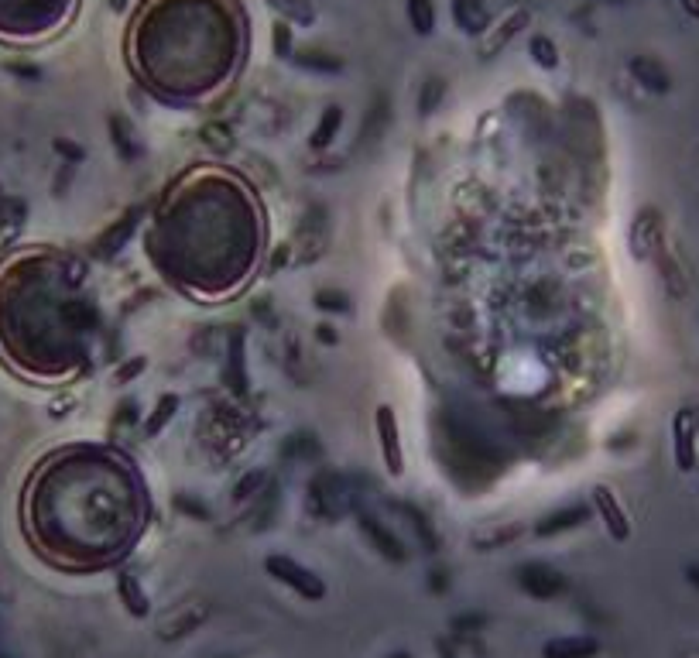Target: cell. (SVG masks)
<instances>
[{"label":"cell","mask_w":699,"mask_h":658,"mask_svg":"<svg viewBox=\"0 0 699 658\" xmlns=\"http://www.w3.org/2000/svg\"><path fill=\"white\" fill-rule=\"evenodd\" d=\"M264 573H268L271 580H278L281 587L299 593L302 600H323L326 597L323 576H316L309 566L295 563L292 556H268V559H264Z\"/></svg>","instance_id":"1"},{"label":"cell","mask_w":699,"mask_h":658,"mask_svg":"<svg viewBox=\"0 0 699 658\" xmlns=\"http://www.w3.org/2000/svg\"><path fill=\"white\" fill-rule=\"evenodd\" d=\"M518 587L535 600H552L559 593H566V576L559 569H552L549 563H525L518 566Z\"/></svg>","instance_id":"2"},{"label":"cell","mask_w":699,"mask_h":658,"mask_svg":"<svg viewBox=\"0 0 699 658\" xmlns=\"http://www.w3.org/2000/svg\"><path fill=\"white\" fill-rule=\"evenodd\" d=\"M374 425H377V439H381V453H384V463H388V473L391 477H401V473H405V453H401L395 408L377 405Z\"/></svg>","instance_id":"3"},{"label":"cell","mask_w":699,"mask_h":658,"mask_svg":"<svg viewBox=\"0 0 699 658\" xmlns=\"http://www.w3.org/2000/svg\"><path fill=\"white\" fill-rule=\"evenodd\" d=\"M357 525H360V532H364V539L371 542L384 559H391V563H405V559H408V549L401 545V539H398L395 532H391L388 525H384V521H377L374 515L360 511Z\"/></svg>","instance_id":"4"},{"label":"cell","mask_w":699,"mask_h":658,"mask_svg":"<svg viewBox=\"0 0 699 658\" xmlns=\"http://www.w3.org/2000/svg\"><path fill=\"white\" fill-rule=\"evenodd\" d=\"M593 508H597L600 521L607 525L610 539H614V542H624V539H628V535H631V521H628V515H624V508H621V501H617V494L610 491L607 484H597V487H593Z\"/></svg>","instance_id":"5"},{"label":"cell","mask_w":699,"mask_h":658,"mask_svg":"<svg viewBox=\"0 0 699 658\" xmlns=\"http://www.w3.org/2000/svg\"><path fill=\"white\" fill-rule=\"evenodd\" d=\"M672 439H676V463L679 470H696V419L693 408H682L672 422Z\"/></svg>","instance_id":"6"},{"label":"cell","mask_w":699,"mask_h":658,"mask_svg":"<svg viewBox=\"0 0 699 658\" xmlns=\"http://www.w3.org/2000/svg\"><path fill=\"white\" fill-rule=\"evenodd\" d=\"M628 72L652 93H669L672 90V72L665 69L655 55H631Z\"/></svg>","instance_id":"7"},{"label":"cell","mask_w":699,"mask_h":658,"mask_svg":"<svg viewBox=\"0 0 699 658\" xmlns=\"http://www.w3.org/2000/svg\"><path fill=\"white\" fill-rule=\"evenodd\" d=\"M453 21L463 35H487L490 31V7L487 0H453Z\"/></svg>","instance_id":"8"},{"label":"cell","mask_w":699,"mask_h":658,"mask_svg":"<svg viewBox=\"0 0 699 658\" xmlns=\"http://www.w3.org/2000/svg\"><path fill=\"white\" fill-rule=\"evenodd\" d=\"M138 210H131V213H124L120 220L114 223V227L107 230L100 240H96V247H93V254L96 258H103V261H110V258H117L120 251H124V244L134 237V230H138Z\"/></svg>","instance_id":"9"},{"label":"cell","mask_w":699,"mask_h":658,"mask_svg":"<svg viewBox=\"0 0 699 658\" xmlns=\"http://www.w3.org/2000/svg\"><path fill=\"white\" fill-rule=\"evenodd\" d=\"M528 21H532V11H528V7H514L511 14H504V21L497 24V28L487 31V42H484L487 59H490V55H497V52H504L511 38L518 35L521 28H528Z\"/></svg>","instance_id":"10"},{"label":"cell","mask_w":699,"mask_h":658,"mask_svg":"<svg viewBox=\"0 0 699 658\" xmlns=\"http://www.w3.org/2000/svg\"><path fill=\"white\" fill-rule=\"evenodd\" d=\"M600 641L586 635H569V638H552L542 645V658H597Z\"/></svg>","instance_id":"11"},{"label":"cell","mask_w":699,"mask_h":658,"mask_svg":"<svg viewBox=\"0 0 699 658\" xmlns=\"http://www.w3.org/2000/svg\"><path fill=\"white\" fill-rule=\"evenodd\" d=\"M288 62H295V66L305 72H316V76H340V72L347 69V62H343L340 55L319 52V48H302V52H295Z\"/></svg>","instance_id":"12"},{"label":"cell","mask_w":699,"mask_h":658,"mask_svg":"<svg viewBox=\"0 0 699 658\" xmlns=\"http://www.w3.org/2000/svg\"><path fill=\"white\" fill-rule=\"evenodd\" d=\"M586 515L590 511L583 508V504H573V508H562V511H552L549 518H542L535 525V535H542V539H552V535H559V532H569V528H580Z\"/></svg>","instance_id":"13"},{"label":"cell","mask_w":699,"mask_h":658,"mask_svg":"<svg viewBox=\"0 0 699 658\" xmlns=\"http://www.w3.org/2000/svg\"><path fill=\"white\" fill-rule=\"evenodd\" d=\"M117 593H120L124 607H127V611H131L134 617H148V614H151V600H148V593H144L141 580H138L134 573H120V576H117Z\"/></svg>","instance_id":"14"},{"label":"cell","mask_w":699,"mask_h":658,"mask_svg":"<svg viewBox=\"0 0 699 658\" xmlns=\"http://www.w3.org/2000/svg\"><path fill=\"white\" fill-rule=\"evenodd\" d=\"M110 134H114V148L124 162H134L141 155V144H138V134H134L131 120H124L120 114H110Z\"/></svg>","instance_id":"15"},{"label":"cell","mask_w":699,"mask_h":658,"mask_svg":"<svg viewBox=\"0 0 699 658\" xmlns=\"http://www.w3.org/2000/svg\"><path fill=\"white\" fill-rule=\"evenodd\" d=\"M405 14L419 38H429L436 31V4L432 0H405Z\"/></svg>","instance_id":"16"},{"label":"cell","mask_w":699,"mask_h":658,"mask_svg":"<svg viewBox=\"0 0 699 658\" xmlns=\"http://www.w3.org/2000/svg\"><path fill=\"white\" fill-rule=\"evenodd\" d=\"M340 127H343V107H326L323 110V117H319V124H316V131H312V148H329V144L336 141V134H340Z\"/></svg>","instance_id":"17"},{"label":"cell","mask_w":699,"mask_h":658,"mask_svg":"<svg viewBox=\"0 0 699 658\" xmlns=\"http://www.w3.org/2000/svg\"><path fill=\"white\" fill-rule=\"evenodd\" d=\"M175 412H179V395H162L158 408L148 415V422H144V436H148V439L162 436V432L168 429V422L175 419Z\"/></svg>","instance_id":"18"},{"label":"cell","mask_w":699,"mask_h":658,"mask_svg":"<svg viewBox=\"0 0 699 658\" xmlns=\"http://www.w3.org/2000/svg\"><path fill=\"white\" fill-rule=\"evenodd\" d=\"M227 381L233 391L244 395L247 391V374H244V333L230 336V367H227Z\"/></svg>","instance_id":"19"},{"label":"cell","mask_w":699,"mask_h":658,"mask_svg":"<svg viewBox=\"0 0 699 658\" xmlns=\"http://www.w3.org/2000/svg\"><path fill=\"white\" fill-rule=\"evenodd\" d=\"M275 7L281 11V21L295 24V28H309L316 21V7L309 0H275Z\"/></svg>","instance_id":"20"},{"label":"cell","mask_w":699,"mask_h":658,"mask_svg":"<svg viewBox=\"0 0 699 658\" xmlns=\"http://www.w3.org/2000/svg\"><path fill=\"white\" fill-rule=\"evenodd\" d=\"M443 100H446V79H439V76L425 79V83H422V93H419V114H422V117L436 114V110L443 107Z\"/></svg>","instance_id":"21"},{"label":"cell","mask_w":699,"mask_h":658,"mask_svg":"<svg viewBox=\"0 0 699 658\" xmlns=\"http://www.w3.org/2000/svg\"><path fill=\"white\" fill-rule=\"evenodd\" d=\"M398 511L405 515L408 521H412V528H415V535H419V542L425 545V549H436L439 539H436V532H432V521L422 515L415 504H398Z\"/></svg>","instance_id":"22"},{"label":"cell","mask_w":699,"mask_h":658,"mask_svg":"<svg viewBox=\"0 0 699 658\" xmlns=\"http://www.w3.org/2000/svg\"><path fill=\"white\" fill-rule=\"evenodd\" d=\"M528 52H532L535 66H542V69H556L559 66V48L549 35H535L532 42H528Z\"/></svg>","instance_id":"23"},{"label":"cell","mask_w":699,"mask_h":658,"mask_svg":"<svg viewBox=\"0 0 699 658\" xmlns=\"http://www.w3.org/2000/svg\"><path fill=\"white\" fill-rule=\"evenodd\" d=\"M268 484V473L264 470H247L244 477L233 484V501H247V497H254V494H264L261 487Z\"/></svg>","instance_id":"24"},{"label":"cell","mask_w":699,"mask_h":658,"mask_svg":"<svg viewBox=\"0 0 699 658\" xmlns=\"http://www.w3.org/2000/svg\"><path fill=\"white\" fill-rule=\"evenodd\" d=\"M316 306L323 312H350V295L340 288H323V292H316Z\"/></svg>","instance_id":"25"},{"label":"cell","mask_w":699,"mask_h":658,"mask_svg":"<svg viewBox=\"0 0 699 658\" xmlns=\"http://www.w3.org/2000/svg\"><path fill=\"white\" fill-rule=\"evenodd\" d=\"M285 456H319V443L312 432H299V436L288 439Z\"/></svg>","instance_id":"26"},{"label":"cell","mask_w":699,"mask_h":658,"mask_svg":"<svg viewBox=\"0 0 699 658\" xmlns=\"http://www.w3.org/2000/svg\"><path fill=\"white\" fill-rule=\"evenodd\" d=\"M292 24L288 21H278L275 24V52L281 55V59H292L295 55V48H292Z\"/></svg>","instance_id":"27"},{"label":"cell","mask_w":699,"mask_h":658,"mask_svg":"<svg viewBox=\"0 0 699 658\" xmlns=\"http://www.w3.org/2000/svg\"><path fill=\"white\" fill-rule=\"evenodd\" d=\"M175 508H179V511H186V515H192V518H196V521H206V518H210V511H206V504L203 501H196V497H192V494H186V497H175Z\"/></svg>","instance_id":"28"},{"label":"cell","mask_w":699,"mask_h":658,"mask_svg":"<svg viewBox=\"0 0 699 658\" xmlns=\"http://www.w3.org/2000/svg\"><path fill=\"white\" fill-rule=\"evenodd\" d=\"M144 367H148V360H144V357H134V360H127V364H120L117 367V384L134 381V377H138Z\"/></svg>","instance_id":"29"},{"label":"cell","mask_w":699,"mask_h":658,"mask_svg":"<svg viewBox=\"0 0 699 658\" xmlns=\"http://www.w3.org/2000/svg\"><path fill=\"white\" fill-rule=\"evenodd\" d=\"M316 340H319V343H329V347H333V343L340 340V336H336V329H333V326H326V323H323V326H316Z\"/></svg>","instance_id":"30"},{"label":"cell","mask_w":699,"mask_h":658,"mask_svg":"<svg viewBox=\"0 0 699 658\" xmlns=\"http://www.w3.org/2000/svg\"><path fill=\"white\" fill-rule=\"evenodd\" d=\"M55 148H59V151H62V155L76 158V162H79V158H83V148H72V144H69V141H55Z\"/></svg>","instance_id":"31"},{"label":"cell","mask_w":699,"mask_h":658,"mask_svg":"<svg viewBox=\"0 0 699 658\" xmlns=\"http://www.w3.org/2000/svg\"><path fill=\"white\" fill-rule=\"evenodd\" d=\"M429 587H432V590H446V573H443V569H436V573H432Z\"/></svg>","instance_id":"32"},{"label":"cell","mask_w":699,"mask_h":658,"mask_svg":"<svg viewBox=\"0 0 699 658\" xmlns=\"http://www.w3.org/2000/svg\"><path fill=\"white\" fill-rule=\"evenodd\" d=\"M679 4H682V11H686L689 18L699 21V0H679Z\"/></svg>","instance_id":"33"},{"label":"cell","mask_w":699,"mask_h":658,"mask_svg":"<svg viewBox=\"0 0 699 658\" xmlns=\"http://www.w3.org/2000/svg\"><path fill=\"white\" fill-rule=\"evenodd\" d=\"M686 576H689V583H693V587H699V566H689Z\"/></svg>","instance_id":"34"},{"label":"cell","mask_w":699,"mask_h":658,"mask_svg":"<svg viewBox=\"0 0 699 658\" xmlns=\"http://www.w3.org/2000/svg\"><path fill=\"white\" fill-rule=\"evenodd\" d=\"M110 4H114V11H124V7H127V0H110Z\"/></svg>","instance_id":"35"},{"label":"cell","mask_w":699,"mask_h":658,"mask_svg":"<svg viewBox=\"0 0 699 658\" xmlns=\"http://www.w3.org/2000/svg\"><path fill=\"white\" fill-rule=\"evenodd\" d=\"M388 658H412V655H408V652H395V655H388Z\"/></svg>","instance_id":"36"},{"label":"cell","mask_w":699,"mask_h":658,"mask_svg":"<svg viewBox=\"0 0 699 658\" xmlns=\"http://www.w3.org/2000/svg\"><path fill=\"white\" fill-rule=\"evenodd\" d=\"M271 4H275V0H271Z\"/></svg>","instance_id":"37"},{"label":"cell","mask_w":699,"mask_h":658,"mask_svg":"<svg viewBox=\"0 0 699 658\" xmlns=\"http://www.w3.org/2000/svg\"><path fill=\"white\" fill-rule=\"evenodd\" d=\"M614 4H617V0H614Z\"/></svg>","instance_id":"38"}]
</instances>
